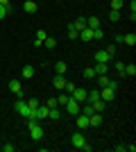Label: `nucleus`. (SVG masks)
<instances>
[{
  "label": "nucleus",
  "mask_w": 136,
  "mask_h": 152,
  "mask_svg": "<svg viewBox=\"0 0 136 152\" xmlns=\"http://www.w3.org/2000/svg\"><path fill=\"white\" fill-rule=\"evenodd\" d=\"M27 129H30V136H32L34 141H41V139H43V127H41L39 121L27 118Z\"/></svg>",
  "instance_id": "f257e3e1"
},
{
  "label": "nucleus",
  "mask_w": 136,
  "mask_h": 152,
  "mask_svg": "<svg viewBox=\"0 0 136 152\" xmlns=\"http://www.w3.org/2000/svg\"><path fill=\"white\" fill-rule=\"evenodd\" d=\"M14 109H16V114H18V116H23V118H30V116H32V109L27 107L25 98H18V100L14 102Z\"/></svg>",
  "instance_id": "f03ea898"
},
{
  "label": "nucleus",
  "mask_w": 136,
  "mask_h": 152,
  "mask_svg": "<svg viewBox=\"0 0 136 152\" xmlns=\"http://www.w3.org/2000/svg\"><path fill=\"white\" fill-rule=\"evenodd\" d=\"M64 107H66V111H68L71 116H77V114H79V107H82V102L73 100V98H68V102H66Z\"/></svg>",
  "instance_id": "7ed1b4c3"
},
{
  "label": "nucleus",
  "mask_w": 136,
  "mask_h": 152,
  "mask_svg": "<svg viewBox=\"0 0 136 152\" xmlns=\"http://www.w3.org/2000/svg\"><path fill=\"white\" fill-rule=\"evenodd\" d=\"M113 98H116V89H111V86H104V89H100V100H104V102H113Z\"/></svg>",
  "instance_id": "20e7f679"
},
{
  "label": "nucleus",
  "mask_w": 136,
  "mask_h": 152,
  "mask_svg": "<svg viewBox=\"0 0 136 152\" xmlns=\"http://www.w3.org/2000/svg\"><path fill=\"white\" fill-rule=\"evenodd\" d=\"M9 91H12L16 98H23V84L18 80H9Z\"/></svg>",
  "instance_id": "39448f33"
},
{
  "label": "nucleus",
  "mask_w": 136,
  "mask_h": 152,
  "mask_svg": "<svg viewBox=\"0 0 136 152\" xmlns=\"http://www.w3.org/2000/svg\"><path fill=\"white\" fill-rule=\"evenodd\" d=\"M71 143H73L75 148H77V150H79V148H82V145L86 143V136H84L82 132H75V134L71 136Z\"/></svg>",
  "instance_id": "423d86ee"
},
{
  "label": "nucleus",
  "mask_w": 136,
  "mask_h": 152,
  "mask_svg": "<svg viewBox=\"0 0 136 152\" xmlns=\"http://www.w3.org/2000/svg\"><path fill=\"white\" fill-rule=\"evenodd\" d=\"M111 59H113V57H111L107 50H97L95 52V64H109Z\"/></svg>",
  "instance_id": "0eeeda50"
},
{
  "label": "nucleus",
  "mask_w": 136,
  "mask_h": 152,
  "mask_svg": "<svg viewBox=\"0 0 136 152\" xmlns=\"http://www.w3.org/2000/svg\"><path fill=\"white\" fill-rule=\"evenodd\" d=\"M89 127H102V116L97 114V111H93L89 116Z\"/></svg>",
  "instance_id": "6e6552de"
},
{
  "label": "nucleus",
  "mask_w": 136,
  "mask_h": 152,
  "mask_svg": "<svg viewBox=\"0 0 136 152\" xmlns=\"http://www.w3.org/2000/svg\"><path fill=\"white\" fill-rule=\"evenodd\" d=\"M86 93H89L86 89H75L71 93V98H73V100H77V102H86Z\"/></svg>",
  "instance_id": "1a4fd4ad"
},
{
  "label": "nucleus",
  "mask_w": 136,
  "mask_h": 152,
  "mask_svg": "<svg viewBox=\"0 0 136 152\" xmlns=\"http://www.w3.org/2000/svg\"><path fill=\"white\" fill-rule=\"evenodd\" d=\"M66 82H68V80H66L64 75H59V73H57V75H55V80H52V84H55V89H57V91H64Z\"/></svg>",
  "instance_id": "9d476101"
},
{
  "label": "nucleus",
  "mask_w": 136,
  "mask_h": 152,
  "mask_svg": "<svg viewBox=\"0 0 136 152\" xmlns=\"http://www.w3.org/2000/svg\"><path fill=\"white\" fill-rule=\"evenodd\" d=\"M93 70H95V75H107L109 73V64H95Z\"/></svg>",
  "instance_id": "9b49d317"
},
{
  "label": "nucleus",
  "mask_w": 136,
  "mask_h": 152,
  "mask_svg": "<svg viewBox=\"0 0 136 152\" xmlns=\"http://www.w3.org/2000/svg\"><path fill=\"white\" fill-rule=\"evenodd\" d=\"M23 9H25L27 14H36V9H39V7H36V2H34V0H25Z\"/></svg>",
  "instance_id": "f8f14e48"
},
{
  "label": "nucleus",
  "mask_w": 136,
  "mask_h": 152,
  "mask_svg": "<svg viewBox=\"0 0 136 152\" xmlns=\"http://www.w3.org/2000/svg\"><path fill=\"white\" fill-rule=\"evenodd\" d=\"M86 27H89V30H97V27H100V18H97V16L86 18Z\"/></svg>",
  "instance_id": "ddd939ff"
},
{
  "label": "nucleus",
  "mask_w": 136,
  "mask_h": 152,
  "mask_svg": "<svg viewBox=\"0 0 136 152\" xmlns=\"http://www.w3.org/2000/svg\"><path fill=\"white\" fill-rule=\"evenodd\" d=\"M77 39H82V41H93V30L84 27V30L79 32V37H77Z\"/></svg>",
  "instance_id": "4468645a"
},
{
  "label": "nucleus",
  "mask_w": 136,
  "mask_h": 152,
  "mask_svg": "<svg viewBox=\"0 0 136 152\" xmlns=\"http://www.w3.org/2000/svg\"><path fill=\"white\" fill-rule=\"evenodd\" d=\"M77 127H79V129H86V127H89V116L77 114Z\"/></svg>",
  "instance_id": "2eb2a0df"
},
{
  "label": "nucleus",
  "mask_w": 136,
  "mask_h": 152,
  "mask_svg": "<svg viewBox=\"0 0 136 152\" xmlns=\"http://www.w3.org/2000/svg\"><path fill=\"white\" fill-rule=\"evenodd\" d=\"M55 70H57L59 75H66V73H68V64L66 61H57L55 64Z\"/></svg>",
  "instance_id": "dca6fc26"
},
{
  "label": "nucleus",
  "mask_w": 136,
  "mask_h": 152,
  "mask_svg": "<svg viewBox=\"0 0 136 152\" xmlns=\"http://www.w3.org/2000/svg\"><path fill=\"white\" fill-rule=\"evenodd\" d=\"M123 43H127V45L134 48V45H136V34H134V32H132V34H123Z\"/></svg>",
  "instance_id": "f3484780"
},
{
  "label": "nucleus",
  "mask_w": 136,
  "mask_h": 152,
  "mask_svg": "<svg viewBox=\"0 0 136 152\" xmlns=\"http://www.w3.org/2000/svg\"><path fill=\"white\" fill-rule=\"evenodd\" d=\"M48 118H52V121H59L61 118V109H48Z\"/></svg>",
  "instance_id": "a211bd4d"
},
{
  "label": "nucleus",
  "mask_w": 136,
  "mask_h": 152,
  "mask_svg": "<svg viewBox=\"0 0 136 152\" xmlns=\"http://www.w3.org/2000/svg\"><path fill=\"white\" fill-rule=\"evenodd\" d=\"M43 45L48 48V50H55V48H57V39H52V37H45Z\"/></svg>",
  "instance_id": "6ab92c4d"
},
{
  "label": "nucleus",
  "mask_w": 136,
  "mask_h": 152,
  "mask_svg": "<svg viewBox=\"0 0 136 152\" xmlns=\"http://www.w3.org/2000/svg\"><path fill=\"white\" fill-rule=\"evenodd\" d=\"M91 107H93V111H97V114H100V111L107 107V102H104V100H95V102H91Z\"/></svg>",
  "instance_id": "aec40b11"
},
{
  "label": "nucleus",
  "mask_w": 136,
  "mask_h": 152,
  "mask_svg": "<svg viewBox=\"0 0 136 152\" xmlns=\"http://www.w3.org/2000/svg\"><path fill=\"white\" fill-rule=\"evenodd\" d=\"M111 77L109 75H97V84H100V89H104V86H109Z\"/></svg>",
  "instance_id": "412c9836"
},
{
  "label": "nucleus",
  "mask_w": 136,
  "mask_h": 152,
  "mask_svg": "<svg viewBox=\"0 0 136 152\" xmlns=\"http://www.w3.org/2000/svg\"><path fill=\"white\" fill-rule=\"evenodd\" d=\"M23 77H25V80L34 77V66H30V64H27V66H23Z\"/></svg>",
  "instance_id": "4be33fe9"
},
{
  "label": "nucleus",
  "mask_w": 136,
  "mask_h": 152,
  "mask_svg": "<svg viewBox=\"0 0 136 152\" xmlns=\"http://www.w3.org/2000/svg\"><path fill=\"white\" fill-rule=\"evenodd\" d=\"M71 25L75 27V30H77V32H82V30H84V27H86V18H77V20H75V23H71Z\"/></svg>",
  "instance_id": "5701e85b"
},
{
  "label": "nucleus",
  "mask_w": 136,
  "mask_h": 152,
  "mask_svg": "<svg viewBox=\"0 0 136 152\" xmlns=\"http://www.w3.org/2000/svg\"><path fill=\"white\" fill-rule=\"evenodd\" d=\"M125 75H129V77L136 75V64H125Z\"/></svg>",
  "instance_id": "b1692460"
},
{
  "label": "nucleus",
  "mask_w": 136,
  "mask_h": 152,
  "mask_svg": "<svg viewBox=\"0 0 136 152\" xmlns=\"http://www.w3.org/2000/svg\"><path fill=\"white\" fill-rule=\"evenodd\" d=\"M82 75H84L86 80H93V77H95V70H93V66H89V68H84V70H82Z\"/></svg>",
  "instance_id": "393cba45"
},
{
  "label": "nucleus",
  "mask_w": 136,
  "mask_h": 152,
  "mask_svg": "<svg viewBox=\"0 0 136 152\" xmlns=\"http://www.w3.org/2000/svg\"><path fill=\"white\" fill-rule=\"evenodd\" d=\"M109 20L111 23H118V20H120V12H118V9H111L109 12Z\"/></svg>",
  "instance_id": "a878e982"
},
{
  "label": "nucleus",
  "mask_w": 136,
  "mask_h": 152,
  "mask_svg": "<svg viewBox=\"0 0 136 152\" xmlns=\"http://www.w3.org/2000/svg\"><path fill=\"white\" fill-rule=\"evenodd\" d=\"M113 68H116V73L120 77H125V64L123 61H116V64H113Z\"/></svg>",
  "instance_id": "bb28decb"
},
{
  "label": "nucleus",
  "mask_w": 136,
  "mask_h": 152,
  "mask_svg": "<svg viewBox=\"0 0 136 152\" xmlns=\"http://www.w3.org/2000/svg\"><path fill=\"white\" fill-rule=\"evenodd\" d=\"M79 114H84V116H91V114H93V107H91V102H89V104H84V107H79Z\"/></svg>",
  "instance_id": "cd10ccee"
},
{
  "label": "nucleus",
  "mask_w": 136,
  "mask_h": 152,
  "mask_svg": "<svg viewBox=\"0 0 136 152\" xmlns=\"http://www.w3.org/2000/svg\"><path fill=\"white\" fill-rule=\"evenodd\" d=\"M68 98H71V95H68V93H59V98H57V102H59V107H64L66 102H68Z\"/></svg>",
  "instance_id": "c85d7f7f"
},
{
  "label": "nucleus",
  "mask_w": 136,
  "mask_h": 152,
  "mask_svg": "<svg viewBox=\"0 0 136 152\" xmlns=\"http://www.w3.org/2000/svg\"><path fill=\"white\" fill-rule=\"evenodd\" d=\"M77 37H79V32L75 30V27H73V25H68V39H73V41H75V39H77Z\"/></svg>",
  "instance_id": "c756f323"
},
{
  "label": "nucleus",
  "mask_w": 136,
  "mask_h": 152,
  "mask_svg": "<svg viewBox=\"0 0 136 152\" xmlns=\"http://www.w3.org/2000/svg\"><path fill=\"white\" fill-rule=\"evenodd\" d=\"M123 5H125V0H111V9H123Z\"/></svg>",
  "instance_id": "7c9ffc66"
},
{
  "label": "nucleus",
  "mask_w": 136,
  "mask_h": 152,
  "mask_svg": "<svg viewBox=\"0 0 136 152\" xmlns=\"http://www.w3.org/2000/svg\"><path fill=\"white\" fill-rule=\"evenodd\" d=\"M25 102H27V107L32 109V111H34L36 107H39V100H36V98H30V100H25Z\"/></svg>",
  "instance_id": "2f4dec72"
},
{
  "label": "nucleus",
  "mask_w": 136,
  "mask_h": 152,
  "mask_svg": "<svg viewBox=\"0 0 136 152\" xmlns=\"http://www.w3.org/2000/svg\"><path fill=\"white\" fill-rule=\"evenodd\" d=\"M45 107H48V109H55V107H59V102H57V98H50V100L45 102Z\"/></svg>",
  "instance_id": "473e14b6"
},
{
  "label": "nucleus",
  "mask_w": 136,
  "mask_h": 152,
  "mask_svg": "<svg viewBox=\"0 0 136 152\" xmlns=\"http://www.w3.org/2000/svg\"><path fill=\"white\" fill-rule=\"evenodd\" d=\"M75 89H77V86H75V84H73V82H66V86H64V91H66V93H68V95H71V93H73V91H75Z\"/></svg>",
  "instance_id": "72a5a7b5"
},
{
  "label": "nucleus",
  "mask_w": 136,
  "mask_h": 152,
  "mask_svg": "<svg viewBox=\"0 0 136 152\" xmlns=\"http://www.w3.org/2000/svg\"><path fill=\"white\" fill-rule=\"evenodd\" d=\"M93 39H104V30H102V27L93 30Z\"/></svg>",
  "instance_id": "f704fd0d"
},
{
  "label": "nucleus",
  "mask_w": 136,
  "mask_h": 152,
  "mask_svg": "<svg viewBox=\"0 0 136 152\" xmlns=\"http://www.w3.org/2000/svg\"><path fill=\"white\" fill-rule=\"evenodd\" d=\"M7 14H12V7H2L0 5V18H5Z\"/></svg>",
  "instance_id": "c9c22d12"
},
{
  "label": "nucleus",
  "mask_w": 136,
  "mask_h": 152,
  "mask_svg": "<svg viewBox=\"0 0 136 152\" xmlns=\"http://www.w3.org/2000/svg\"><path fill=\"white\" fill-rule=\"evenodd\" d=\"M45 37H48V32H45V30H39V32H36V39H39L41 43L45 41Z\"/></svg>",
  "instance_id": "e433bc0d"
},
{
  "label": "nucleus",
  "mask_w": 136,
  "mask_h": 152,
  "mask_svg": "<svg viewBox=\"0 0 136 152\" xmlns=\"http://www.w3.org/2000/svg\"><path fill=\"white\" fill-rule=\"evenodd\" d=\"M16 150V148L12 145V143H5V145H2V152H14Z\"/></svg>",
  "instance_id": "4c0bfd02"
},
{
  "label": "nucleus",
  "mask_w": 136,
  "mask_h": 152,
  "mask_svg": "<svg viewBox=\"0 0 136 152\" xmlns=\"http://www.w3.org/2000/svg\"><path fill=\"white\" fill-rule=\"evenodd\" d=\"M113 150H116V152H127V145H123V143H118V145H113Z\"/></svg>",
  "instance_id": "58836bf2"
},
{
  "label": "nucleus",
  "mask_w": 136,
  "mask_h": 152,
  "mask_svg": "<svg viewBox=\"0 0 136 152\" xmlns=\"http://www.w3.org/2000/svg\"><path fill=\"white\" fill-rule=\"evenodd\" d=\"M104 50H107V52L111 55V57H113V55H116V43H111L109 48H104Z\"/></svg>",
  "instance_id": "ea45409f"
},
{
  "label": "nucleus",
  "mask_w": 136,
  "mask_h": 152,
  "mask_svg": "<svg viewBox=\"0 0 136 152\" xmlns=\"http://www.w3.org/2000/svg\"><path fill=\"white\" fill-rule=\"evenodd\" d=\"M79 150H84V152H91V150H93V145H91L89 141H86V143H84V145H82V148H79Z\"/></svg>",
  "instance_id": "a19ab883"
},
{
  "label": "nucleus",
  "mask_w": 136,
  "mask_h": 152,
  "mask_svg": "<svg viewBox=\"0 0 136 152\" xmlns=\"http://www.w3.org/2000/svg\"><path fill=\"white\" fill-rule=\"evenodd\" d=\"M113 43H123V34H116V37H113Z\"/></svg>",
  "instance_id": "79ce46f5"
},
{
  "label": "nucleus",
  "mask_w": 136,
  "mask_h": 152,
  "mask_svg": "<svg viewBox=\"0 0 136 152\" xmlns=\"http://www.w3.org/2000/svg\"><path fill=\"white\" fill-rule=\"evenodd\" d=\"M0 5L2 7H12V0H0Z\"/></svg>",
  "instance_id": "37998d69"
},
{
  "label": "nucleus",
  "mask_w": 136,
  "mask_h": 152,
  "mask_svg": "<svg viewBox=\"0 0 136 152\" xmlns=\"http://www.w3.org/2000/svg\"><path fill=\"white\" fill-rule=\"evenodd\" d=\"M57 2H61V0H57Z\"/></svg>",
  "instance_id": "c03bdc74"
}]
</instances>
